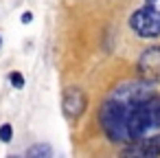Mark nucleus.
Wrapping results in <instances>:
<instances>
[{
	"label": "nucleus",
	"instance_id": "nucleus-7",
	"mask_svg": "<svg viewBox=\"0 0 160 158\" xmlns=\"http://www.w3.org/2000/svg\"><path fill=\"white\" fill-rule=\"evenodd\" d=\"M0 140L2 143H11L13 140V127L9 123H2L0 125Z\"/></svg>",
	"mask_w": 160,
	"mask_h": 158
},
{
	"label": "nucleus",
	"instance_id": "nucleus-9",
	"mask_svg": "<svg viewBox=\"0 0 160 158\" xmlns=\"http://www.w3.org/2000/svg\"><path fill=\"white\" fill-rule=\"evenodd\" d=\"M29 22H33V13L31 11H24L22 13V24H29Z\"/></svg>",
	"mask_w": 160,
	"mask_h": 158
},
{
	"label": "nucleus",
	"instance_id": "nucleus-1",
	"mask_svg": "<svg viewBox=\"0 0 160 158\" xmlns=\"http://www.w3.org/2000/svg\"><path fill=\"white\" fill-rule=\"evenodd\" d=\"M99 127L114 145H127L160 132V92L138 79L114 88L99 108Z\"/></svg>",
	"mask_w": 160,
	"mask_h": 158
},
{
	"label": "nucleus",
	"instance_id": "nucleus-5",
	"mask_svg": "<svg viewBox=\"0 0 160 158\" xmlns=\"http://www.w3.org/2000/svg\"><path fill=\"white\" fill-rule=\"evenodd\" d=\"M86 108H88V94L81 88H75V86L66 88V92L62 97V112H64V116L70 123H75V121L81 119Z\"/></svg>",
	"mask_w": 160,
	"mask_h": 158
},
{
	"label": "nucleus",
	"instance_id": "nucleus-8",
	"mask_svg": "<svg viewBox=\"0 0 160 158\" xmlns=\"http://www.w3.org/2000/svg\"><path fill=\"white\" fill-rule=\"evenodd\" d=\"M9 84L13 86V88H24V75L22 73H18V70H13V73H9Z\"/></svg>",
	"mask_w": 160,
	"mask_h": 158
},
{
	"label": "nucleus",
	"instance_id": "nucleus-4",
	"mask_svg": "<svg viewBox=\"0 0 160 158\" xmlns=\"http://www.w3.org/2000/svg\"><path fill=\"white\" fill-rule=\"evenodd\" d=\"M121 156H129V158H158L160 156V132L142 136V138L132 140L127 145H121Z\"/></svg>",
	"mask_w": 160,
	"mask_h": 158
},
{
	"label": "nucleus",
	"instance_id": "nucleus-10",
	"mask_svg": "<svg viewBox=\"0 0 160 158\" xmlns=\"http://www.w3.org/2000/svg\"><path fill=\"white\" fill-rule=\"evenodd\" d=\"M0 46H2V38H0Z\"/></svg>",
	"mask_w": 160,
	"mask_h": 158
},
{
	"label": "nucleus",
	"instance_id": "nucleus-3",
	"mask_svg": "<svg viewBox=\"0 0 160 158\" xmlns=\"http://www.w3.org/2000/svg\"><path fill=\"white\" fill-rule=\"evenodd\" d=\"M136 75L138 79L158 86L160 84V44L147 46L136 59Z\"/></svg>",
	"mask_w": 160,
	"mask_h": 158
},
{
	"label": "nucleus",
	"instance_id": "nucleus-2",
	"mask_svg": "<svg viewBox=\"0 0 160 158\" xmlns=\"http://www.w3.org/2000/svg\"><path fill=\"white\" fill-rule=\"evenodd\" d=\"M129 31L140 40H158L160 38V0H145L129 20Z\"/></svg>",
	"mask_w": 160,
	"mask_h": 158
},
{
	"label": "nucleus",
	"instance_id": "nucleus-6",
	"mask_svg": "<svg viewBox=\"0 0 160 158\" xmlns=\"http://www.w3.org/2000/svg\"><path fill=\"white\" fill-rule=\"evenodd\" d=\"M53 156V147L46 145V143H38V145H31L27 149V158H51Z\"/></svg>",
	"mask_w": 160,
	"mask_h": 158
}]
</instances>
